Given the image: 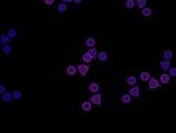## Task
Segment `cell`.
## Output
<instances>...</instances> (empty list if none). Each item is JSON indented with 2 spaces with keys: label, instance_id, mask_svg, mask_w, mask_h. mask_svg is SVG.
Returning a JSON list of instances; mask_svg holds the SVG:
<instances>
[{
  "label": "cell",
  "instance_id": "cell-2",
  "mask_svg": "<svg viewBox=\"0 0 176 133\" xmlns=\"http://www.w3.org/2000/svg\"><path fill=\"white\" fill-rule=\"evenodd\" d=\"M88 70H90L88 63H82V64H80V66H77V72H78L81 76H85L88 73Z\"/></svg>",
  "mask_w": 176,
  "mask_h": 133
},
{
  "label": "cell",
  "instance_id": "cell-23",
  "mask_svg": "<svg viewBox=\"0 0 176 133\" xmlns=\"http://www.w3.org/2000/svg\"><path fill=\"white\" fill-rule=\"evenodd\" d=\"M88 53L91 55V58H92V59L98 56V52H97V49H95V46H94V48H90V49H88Z\"/></svg>",
  "mask_w": 176,
  "mask_h": 133
},
{
  "label": "cell",
  "instance_id": "cell-30",
  "mask_svg": "<svg viewBox=\"0 0 176 133\" xmlns=\"http://www.w3.org/2000/svg\"><path fill=\"white\" fill-rule=\"evenodd\" d=\"M74 3H77V4H81L82 3V0H73Z\"/></svg>",
  "mask_w": 176,
  "mask_h": 133
},
{
  "label": "cell",
  "instance_id": "cell-6",
  "mask_svg": "<svg viewBox=\"0 0 176 133\" xmlns=\"http://www.w3.org/2000/svg\"><path fill=\"white\" fill-rule=\"evenodd\" d=\"M13 100H14V98H13V94H10L9 91L2 94V101H4V102H10V101H13Z\"/></svg>",
  "mask_w": 176,
  "mask_h": 133
},
{
  "label": "cell",
  "instance_id": "cell-26",
  "mask_svg": "<svg viewBox=\"0 0 176 133\" xmlns=\"http://www.w3.org/2000/svg\"><path fill=\"white\" fill-rule=\"evenodd\" d=\"M168 74H169L170 77H176V67H169V69H168Z\"/></svg>",
  "mask_w": 176,
  "mask_h": 133
},
{
  "label": "cell",
  "instance_id": "cell-15",
  "mask_svg": "<svg viewBox=\"0 0 176 133\" xmlns=\"http://www.w3.org/2000/svg\"><path fill=\"white\" fill-rule=\"evenodd\" d=\"M125 6H126V9H134L136 7V0H126L125 2Z\"/></svg>",
  "mask_w": 176,
  "mask_h": 133
},
{
  "label": "cell",
  "instance_id": "cell-28",
  "mask_svg": "<svg viewBox=\"0 0 176 133\" xmlns=\"http://www.w3.org/2000/svg\"><path fill=\"white\" fill-rule=\"evenodd\" d=\"M3 93H6V85L0 84V94H3Z\"/></svg>",
  "mask_w": 176,
  "mask_h": 133
},
{
  "label": "cell",
  "instance_id": "cell-22",
  "mask_svg": "<svg viewBox=\"0 0 176 133\" xmlns=\"http://www.w3.org/2000/svg\"><path fill=\"white\" fill-rule=\"evenodd\" d=\"M21 97H22V94H21V91H20V90H14V91H13V98H14V100H21Z\"/></svg>",
  "mask_w": 176,
  "mask_h": 133
},
{
  "label": "cell",
  "instance_id": "cell-18",
  "mask_svg": "<svg viewBox=\"0 0 176 133\" xmlns=\"http://www.w3.org/2000/svg\"><path fill=\"white\" fill-rule=\"evenodd\" d=\"M92 60V58H91V55L88 53V52H85L84 55H82V62L84 63H90V62Z\"/></svg>",
  "mask_w": 176,
  "mask_h": 133
},
{
  "label": "cell",
  "instance_id": "cell-20",
  "mask_svg": "<svg viewBox=\"0 0 176 133\" xmlns=\"http://www.w3.org/2000/svg\"><path fill=\"white\" fill-rule=\"evenodd\" d=\"M172 56H173V52L170 51V49H168V51L164 52V59H166V60H170Z\"/></svg>",
  "mask_w": 176,
  "mask_h": 133
},
{
  "label": "cell",
  "instance_id": "cell-8",
  "mask_svg": "<svg viewBox=\"0 0 176 133\" xmlns=\"http://www.w3.org/2000/svg\"><path fill=\"white\" fill-rule=\"evenodd\" d=\"M88 90L91 91L92 94L99 93V84H98V83H91V84L88 85Z\"/></svg>",
  "mask_w": 176,
  "mask_h": 133
},
{
  "label": "cell",
  "instance_id": "cell-4",
  "mask_svg": "<svg viewBox=\"0 0 176 133\" xmlns=\"http://www.w3.org/2000/svg\"><path fill=\"white\" fill-rule=\"evenodd\" d=\"M129 94H130L131 97H134V98L140 97V87L138 85H131V88L129 90Z\"/></svg>",
  "mask_w": 176,
  "mask_h": 133
},
{
  "label": "cell",
  "instance_id": "cell-19",
  "mask_svg": "<svg viewBox=\"0 0 176 133\" xmlns=\"http://www.w3.org/2000/svg\"><path fill=\"white\" fill-rule=\"evenodd\" d=\"M57 11H59V13H64V11H67V3H63V2H62V3L57 6Z\"/></svg>",
  "mask_w": 176,
  "mask_h": 133
},
{
  "label": "cell",
  "instance_id": "cell-17",
  "mask_svg": "<svg viewBox=\"0 0 176 133\" xmlns=\"http://www.w3.org/2000/svg\"><path fill=\"white\" fill-rule=\"evenodd\" d=\"M126 81H127V84H129V85H136L137 79L134 77V76H129L127 79H126Z\"/></svg>",
  "mask_w": 176,
  "mask_h": 133
},
{
  "label": "cell",
  "instance_id": "cell-12",
  "mask_svg": "<svg viewBox=\"0 0 176 133\" xmlns=\"http://www.w3.org/2000/svg\"><path fill=\"white\" fill-rule=\"evenodd\" d=\"M66 73H67L69 76H74V74L77 73V67H76V66H73V64H70V66H67Z\"/></svg>",
  "mask_w": 176,
  "mask_h": 133
},
{
  "label": "cell",
  "instance_id": "cell-10",
  "mask_svg": "<svg viewBox=\"0 0 176 133\" xmlns=\"http://www.w3.org/2000/svg\"><path fill=\"white\" fill-rule=\"evenodd\" d=\"M95 43H97V41H95V38H92V36H88L87 39H85V45H87L88 48H94Z\"/></svg>",
  "mask_w": 176,
  "mask_h": 133
},
{
  "label": "cell",
  "instance_id": "cell-9",
  "mask_svg": "<svg viewBox=\"0 0 176 133\" xmlns=\"http://www.w3.org/2000/svg\"><path fill=\"white\" fill-rule=\"evenodd\" d=\"M81 108H82V111H84V112H90V111H91V108H92V102H91V101H84L82 105H81Z\"/></svg>",
  "mask_w": 176,
  "mask_h": 133
},
{
  "label": "cell",
  "instance_id": "cell-16",
  "mask_svg": "<svg viewBox=\"0 0 176 133\" xmlns=\"http://www.w3.org/2000/svg\"><path fill=\"white\" fill-rule=\"evenodd\" d=\"M159 66H161V69H164V70H168L170 67V63H169V60H166V59H164V60L159 63Z\"/></svg>",
  "mask_w": 176,
  "mask_h": 133
},
{
  "label": "cell",
  "instance_id": "cell-29",
  "mask_svg": "<svg viewBox=\"0 0 176 133\" xmlns=\"http://www.w3.org/2000/svg\"><path fill=\"white\" fill-rule=\"evenodd\" d=\"M43 2H45V4H48V6H50V4L55 3V0H43Z\"/></svg>",
  "mask_w": 176,
  "mask_h": 133
},
{
  "label": "cell",
  "instance_id": "cell-24",
  "mask_svg": "<svg viewBox=\"0 0 176 133\" xmlns=\"http://www.w3.org/2000/svg\"><path fill=\"white\" fill-rule=\"evenodd\" d=\"M147 4V0H136V6H138L140 9H144Z\"/></svg>",
  "mask_w": 176,
  "mask_h": 133
},
{
  "label": "cell",
  "instance_id": "cell-31",
  "mask_svg": "<svg viewBox=\"0 0 176 133\" xmlns=\"http://www.w3.org/2000/svg\"><path fill=\"white\" fill-rule=\"evenodd\" d=\"M71 2H73V0H63V3H67V4L71 3Z\"/></svg>",
  "mask_w": 176,
  "mask_h": 133
},
{
  "label": "cell",
  "instance_id": "cell-21",
  "mask_svg": "<svg viewBox=\"0 0 176 133\" xmlns=\"http://www.w3.org/2000/svg\"><path fill=\"white\" fill-rule=\"evenodd\" d=\"M10 39H11V38H10L9 35H6V34H3V35L0 36V42L3 43V45H4V43H9Z\"/></svg>",
  "mask_w": 176,
  "mask_h": 133
},
{
  "label": "cell",
  "instance_id": "cell-13",
  "mask_svg": "<svg viewBox=\"0 0 176 133\" xmlns=\"http://www.w3.org/2000/svg\"><path fill=\"white\" fill-rule=\"evenodd\" d=\"M141 14H143L144 17H151L152 15V9H150V7H144V9H141Z\"/></svg>",
  "mask_w": 176,
  "mask_h": 133
},
{
  "label": "cell",
  "instance_id": "cell-27",
  "mask_svg": "<svg viewBox=\"0 0 176 133\" xmlns=\"http://www.w3.org/2000/svg\"><path fill=\"white\" fill-rule=\"evenodd\" d=\"M7 35H9L10 38H15V36H17V30H14V28H11V30L9 31V34H7Z\"/></svg>",
  "mask_w": 176,
  "mask_h": 133
},
{
  "label": "cell",
  "instance_id": "cell-7",
  "mask_svg": "<svg viewBox=\"0 0 176 133\" xmlns=\"http://www.w3.org/2000/svg\"><path fill=\"white\" fill-rule=\"evenodd\" d=\"M169 80H170V76L168 73H164V74L159 76V83H162V84H168Z\"/></svg>",
  "mask_w": 176,
  "mask_h": 133
},
{
  "label": "cell",
  "instance_id": "cell-25",
  "mask_svg": "<svg viewBox=\"0 0 176 133\" xmlns=\"http://www.w3.org/2000/svg\"><path fill=\"white\" fill-rule=\"evenodd\" d=\"M3 52L6 55H10V52H11V45H9V43H4L3 45Z\"/></svg>",
  "mask_w": 176,
  "mask_h": 133
},
{
  "label": "cell",
  "instance_id": "cell-5",
  "mask_svg": "<svg viewBox=\"0 0 176 133\" xmlns=\"http://www.w3.org/2000/svg\"><path fill=\"white\" fill-rule=\"evenodd\" d=\"M131 100H133V97H131L130 94H122V97H120V101L123 104H130L131 102Z\"/></svg>",
  "mask_w": 176,
  "mask_h": 133
},
{
  "label": "cell",
  "instance_id": "cell-14",
  "mask_svg": "<svg viewBox=\"0 0 176 133\" xmlns=\"http://www.w3.org/2000/svg\"><path fill=\"white\" fill-rule=\"evenodd\" d=\"M97 58L99 59L101 62H105V60H108V52H105V51L99 52V53H98V56H97Z\"/></svg>",
  "mask_w": 176,
  "mask_h": 133
},
{
  "label": "cell",
  "instance_id": "cell-3",
  "mask_svg": "<svg viewBox=\"0 0 176 133\" xmlns=\"http://www.w3.org/2000/svg\"><path fill=\"white\" fill-rule=\"evenodd\" d=\"M90 101H91L92 104H95V105H101V102H102V97H101L99 93H95L94 95L90 98Z\"/></svg>",
  "mask_w": 176,
  "mask_h": 133
},
{
  "label": "cell",
  "instance_id": "cell-1",
  "mask_svg": "<svg viewBox=\"0 0 176 133\" xmlns=\"http://www.w3.org/2000/svg\"><path fill=\"white\" fill-rule=\"evenodd\" d=\"M159 84H161V83L158 81L157 79H154V77H150V80H148V87H150V90H157V88L159 87Z\"/></svg>",
  "mask_w": 176,
  "mask_h": 133
},
{
  "label": "cell",
  "instance_id": "cell-11",
  "mask_svg": "<svg viewBox=\"0 0 176 133\" xmlns=\"http://www.w3.org/2000/svg\"><path fill=\"white\" fill-rule=\"evenodd\" d=\"M150 77H151V74H150L148 72H141V73H140V80H141L143 83L148 81V80H150Z\"/></svg>",
  "mask_w": 176,
  "mask_h": 133
}]
</instances>
